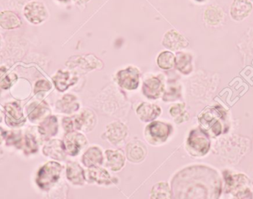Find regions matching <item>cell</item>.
Returning a JSON list of instances; mask_svg holds the SVG:
<instances>
[{
	"mask_svg": "<svg viewBox=\"0 0 253 199\" xmlns=\"http://www.w3.org/2000/svg\"><path fill=\"white\" fill-rule=\"evenodd\" d=\"M24 16L27 20L34 25H40L48 17L45 5L41 1H31L24 7Z\"/></svg>",
	"mask_w": 253,
	"mask_h": 199,
	"instance_id": "5b68a950",
	"label": "cell"
},
{
	"mask_svg": "<svg viewBox=\"0 0 253 199\" xmlns=\"http://www.w3.org/2000/svg\"><path fill=\"white\" fill-rule=\"evenodd\" d=\"M184 108H185V104L179 103L173 105L170 108L169 113H170L171 116L175 119V121L177 124L187 121L190 118L189 114L184 111Z\"/></svg>",
	"mask_w": 253,
	"mask_h": 199,
	"instance_id": "1f68e13d",
	"label": "cell"
},
{
	"mask_svg": "<svg viewBox=\"0 0 253 199\" xmlns=\"http://www.w3.org/2000/svg\"><path fill=\"white\" fill-rule=\"evenodd\" d=\"M252 9L253 5L249 0H234L230 13L235 20L240 21L246 18Z\"/></svg>",
	"mask_w": 253,
	"mask_h": 199,
	"instance_id": "ac0fdd59",
	"label": "cell"
},
{
	"mask_svg": "<svg viewBox=\"0 0 253 199\" xmlns=\"http://www.w3.org/2000/svg\"><path fill=\"white\" fill-rule=\"evenodd\" d=\"M171 196L170 190L166 182H160L155 185L150 194L151 199H170Z\"/></svg>",
	"mask_w": 253,
	"mask_h": 199,
	"instance_id": "4dcf8cb0",
	"label": "cell"
},
{
	"mask_svg": "<svg viewBox=\"0 0 253 199\" xmlns=\"http://www.w3.org/2000/svg\"><path fill=\"white\" fill-rule=\"evenodd\" d=\"M22 22L20 17L11 10L0 12V27L4 30H13L20 28Z\"/></svg>",
	"mask_w": 253,
	"mask_h": 199,
	"instance_id": "ffe728a7",
	"label": "cell"
},
{
	"mask_svg": "<svg viewBox=\"0 0 253 199\" xmlns=\"http://www.w3.org/2000/svg\"><path fill=\"white\" fill-rule=\"evenodd\" d=\"M43 153L46 157L59 161L65 159L67 154L63 142L58 139L50 141L47 143L43 148Z\"/></svg>",
	"mask_w": 253,
	"mask_h": 199,
	"instance_id": "2e32d148",
	"label": "cell"
},
{
	"mask_svg": "<svg viewBox=\"0 0 253 199\" xmlns=\"http://www.w3.org/2000/svg\"><path fill=\"white\" fill-rule=\"evenodd\" d=\"M80 104L77 102V98L73 95H65L56 104V108L60 112L71 114L78 111Z\"/></svg>",
	"mask_w": 253,
	"mask_h": 199,
	"instance_id": "d4e9b609",
	"label": "cell"
},
{
	"mask_svg": "<svg viewBox=\"0 0 253 199\" xmlns=\"http://www.w3.org/2000/svg\"><path fill=\"white\" fill-rule=\"evenodd\" d=\"M205 22L211 25H217L221 22L224 17L222 10L216 6H209L205 12Z\"/></svg>",
	"mask_w": 253,
	"mask_h": 199,
	"instance_id": "f1b7e54d",
	"label": "cell"
},
{
	"mask_svg": "<svg viewBox=\"0 0 253 199\" xmlns=\"http://www.w3.org/2000/svg\"><path fill=\"white\" fill-rule=\"evenodd\" d=\"M187 144L189 152L196 157L205 156L209 151L211 146V142L207 133L201 129H196L191 131Z\"/></svg>",
	"mask_w": 253,
	"mask_h": 199,
	"instance_id": "3957f363",
	"label": "cell"
},
{
	"mask_svg": "<svg viewBox=\"0 0 253 199\" xmlns=\"http://www.w3.org/2000/svg\"><path fill=\"white\" fill-rule=\"evenodd\" d=\"M175 66L182 74H190L193 70L192 56L189 53L178 52L175 55Z\"/></svg>",
	"mask_w": 253,
	"mask_h": 199,
	"instance_id": "83f0119b",
	"label": "cell"
},
{
	"mask_svg": "<svg viewBox=\"0 0 253 199\" xmlns=\"http://www.w3.org/2000/svg\"><path fill=\"white\" fill-rule=\"evenodd\" d=\"M67 65L70 66H77L84 69H95L98 67L102 68V62L99 59L93 56V54L84 55V56H77L71 58L69 62H67Z\"/></svg>",
	"mask_w": 253,
	"mask_h": 199,
	"instance_id": "5bb4252c",
	"label": "cell"
},
{
	"mask_svg": "<svg viewBox=\"0 0 253 199\" xmlns=\"http://www.w3.org/2000/svg\"><path fill=\"white\" fill-rule=\"evenodd\" d=\"M0 45H1V37H0Z\"/></svg>",
	"mask_w": 253,
	"mask_h": 199,
	"instance_id": "7bdbcfd3",
	"label": "cell"
},
{
	"mask_svg": "<svg viewBox=\"0 0 253 199\" xmlns=\"http://www.w3.org/2000/svg\"><path fill=\"white\" fill-rule=\"evenodd\" d=\"M65 151L71 157H76L87 145V141L84 135L79 132H68L64 139Z\"/></svg>",
	"mask_w": 253,
	"mask_h": 199,
	"instance_id": "8992f818",
	"label": "cell"
},
{
	"mask_svg": "<svg viewBox=\"0 0 253 199\" xmlns=\"http://www.w3.org/2000/svg\"><path fill=\"white\" fill-rule=\"evenodd\" d=\"M6 72V68H4V67H1L0 68V78L2 77L3 74Z\"/></svg>",
	"mask_w": 253,
	"mask_h": 199,
	"instance_id": "74e56055",
	"label": "cell"
},
{
	"mask_svg": "<svg viewBox=\"0 0 253 199\" xmlns=\"http://www.w3.org/2000/svg\"><path fill=\"white\" fill-rule=\"evenodd\" d=\"M48 105L45 102L40 104H33L28 111V118L31 121H37L50 114Z\"/></svg>",
	"mask_w": 253,
	"mask_h": 199,
	"instance_id": "4316f807",
	"label": "cell"
},
{
	"mask_svg": "<svg viewBox=\"0 0 253 199\" xmlns=\"http://www.w3.org/2000/svg\"><path fill=\"white\" fill-rule=\"evenodd\" d=\"M1 142H2V136L0 134V145H1Z\"/></svg>",
	"mask_w": 253,
	"mask_h": 199,
	"instance_id": "f35d334b",
	"label": "cell"
},
{
	"mask_svg": "<svg viewBox=\"0 0 253 199\" xmlns=\"http://www.w3.org/2000/svg\"><path fill=\"white\" fill-rule=\"evenodd\" d=\"M96 118L94 113L89 109L84 110L80 115L70 118H65L62 121L64 129L67 133L82 130L88 133L96 125Z\"/></svg>",
	"mask_w": 253,
	"mask_h": 199,
	"instance_id": "6da1fadb",
	"label": "cell"
},
{
	"mask_svg": "<svg viewBox=\"0 0 253 199\" xmlns=\"http://www.w3.org/2000/svg\"><path fill=\"white\" fill-rule=\"evenodd\" d=\"M180 96V90L179 88H177L176 87H170L168 92H166L164 95L163 100L167 102V101H173L179 98Z\"/></svg>",
	"mask_w": 253,
	"mask_h": 199,
	"instance_id": "e575fe53",
	"label": "cell"
},
{
	"mask_svg": "<svg viewBox=\"0 0 253 199\" xmlns=\"http://www.w3.org/2000/svg\"><path fill=\"white\" fill-rule=\"evenodd\" d=\"M126 158L131 162H141L147 155V148L140 141H132L126 145Z\"/></svg>",
	"mask_w": 253,
	"mask_h": 199,
	"instance_id": "4fadbf2b",
	"label": "cell"
},
{
	"mask_svg": "<svg viewBox=\"0 0 253 199\" xmlns=\"http://www.w3.org/2000/svg\"><path fill=\"white\" fill-rule=\"evenodd\" d=\"M218 114L216 109L208 110L199 117V121L206 130H210L212 134L218 136L221 133V124L218 121Z\"/></svg>",
	"mask_w": 253,
	"mask_h": 199,
	"instance_id": "ba28073f",
	"label": "cell"
},
{
	"mask_svg": "<svg viewBox=\"0 0 253 199\" xmlns=\"http://www.w3.org/2000/svg\"><path fill=\"white\" fill-rule=\"evenodd\" d=\"M67 178L75 185H83L85 182V173L77 162H69L67 166Z\"/></svg>",
	"mask_w": 253,
	"mask_h": 199,
	"instance_id": "7402d4cb",
	"label": "cell"
},
{
	"mask_svg": "<svg viewBox=\"0 0 253 199\" xmlns=\"http://www.w3.org/2000/svg\"><path fill=\"white\" fill-rule=\"evenodd\" d=\"M76 3L79 4H85V3L88 2L90 0H74Z\"/></svg>",
	"mask_w": 253,
	"mask_h": 199,
	"instance_id": "8d00e7d4",
	"label": "cell"
},
{
	"mask_svg": "<svg viewBox=\"0 0 253 199\" xmlns=\"http://www.w3.org/2000/svg\"><path fill=\"white\" fill-rule=\"evenodd\" d=\"M162 44L169 50H178L187 47L189 42L179 32L175 30H170L164 36Z\"/></svg>",
	"mask_w": 253,
	"mask_h": 199,
	"instance_id": "9c48e42d",
	"label": "cell"
},
{
	"mask_svg": "<svg viewBox=\"0 0 253 199\" xmlns=\"http://www.w3.org/2000/svg\"><path fill=\"white\" fill-rule=\"evenodd\" d=\"M87 173L90 182H96L99 185H111L113 182L109 173L105 169L101 168L98 166L89 167Z\"/></svg>",
	"mask_w": 253,
	"mask_h": 199,
	"instance_id": "d6986e66",
	"label": "cell"
},
{
	"mask_svg": "<svg viewBox=\"0 0 253 199\" xmlns=\"http://www.w3.org/2000/svg\"><path fill=\"white\" fill-rule=\"evenodd\" d=\"M51 89V84L46 80H40L36 83L34 87V93H38L40 92L48 91Z\"/></svg>",
	"mask_w": 253,
	"mask_h": 199,
	"instance_id": "d590c367",
	"label": "cell"
},
{
	"mask_svg": "<svg viewBox=\"0 0 253 199\" xmlns=\"http://www.w3.org/2000/svg\"><path fill=\"white\" fill-rule=\"evenodd\" d=\"M127 127L120 121H115L108 124L106 136L108 141L113 145H119L123 142L127 136Z\"/></svg>",
	"mask_w": 253,
	"mask_h": 199,
	"instance_id": "8fae6325",
	"label": "cell"
},
{
	"mask_svg": "<svg viewBox=\"0 0 253 199\" xmlns=\"http://www.w3.org/2000/svg\"><path fill=\"white\" fill-rule=\"evenodd\" d=\"M162 110L154 104L143 102L136 110L137 114L140 119L144 122L153 121L161 114Z\"/></svg>",
	"mask_w": 253,
	"mask_h": 199,
	"instance_id": "e0dca14e",
	"label": "cell"
},
{
	"mask_svg": "<svg viewBox=\"0 0 253 199\" xmlns=\"http://www.w3.org/2000/svg\"><path fill=\"white\" fill-rule=\"evenodd\" d=\"M16 79H17V77L16 74H9L0 83V90H7L10 88L12 84L16 81Z\"/></svg>",
	"mask_w": 253,
	"mask_h": 199,
	"instance_id": "836d02e7",
	"label": "cell"
},
{
	"mask_svg": "<svg viewBox=\"0 0 253 199\" xmlns=\"http://www.w3.org/2000/svg\"><path fill=\"white\" fill-rule=\"evenodd\" d=\"M106 154L108 164L107 165L110 167L113 171H119L124 167L126 164V157L123 151L117 150V151H111L108 150L105 152Z\"/></svg>",
	"mask_w": 253,
	"mask_h": 199,
	"instance_id": "603a6c76",
	"label": "cell"
},
{
	"mask_svg": "<svg viewBox=\"0 0 253 199\" xmlns=\"http://www.w3.org/2000/svg\"><path fill=\"white\" fill-rule=\"evenodd\" d=\"M77 77L72 75L69 72L58 71L57 74L53 77V81L59 91L64 92L77 82Z\"/></svg>",
	"mask_w": 253,
	"mask_h": 199,
	"instance_id": "44dd1931",
	"label": "cell"
},
{
	"mask_svg": "<svg viewBox=\"0 0 253 199\" xmlns=\"http://www.w3.org/2000/svg\"><path fill=\"white\" fill-rule=\"evenodd\" d=\"M196 1H199V2H203V1H206V0H196Z\"/></svg>",
	"mask_w": 253,
	"mask_h": 199,
	"instance_id": "60d3db41",
	"label": "cell"
},
{
	"mask_svg": "<svg viewBox=\"0 0 253 199\" xmlns=\"http://www.w3.org/2000/svg\"></svg>",
	"mask_w": 253,
	"mask_h": 199,
	"instance_id": "ee69618b",
	"label": "cell"
},
{
	"mask_svg": "<svg viewBox=\"0 0 253 199\" xmlns=\"http://www.w3.org/2000/svg\"><path fill=\"white\" fill-rule=\"evenodd\" d=\"M175 56L169 51H164L158 56L157 64L159 68L169 70L175 66Z\"/></svg>",
	"mask_w": 253,
	"mask_h": 199,
	"instance_id": "f546056e",
	"label": "cell"
},
{
	"mask_svg": "<svg viewBox=\"0 0 253 199\" xmlns=\"http://www.w3.org/2000/svg\"><path fill=\"white\" fill-rule=\"evenodd\" d=\"M4 111L5 121L7 125L10 127H20L25 122V118L22 109L16 102L6 104Z\"/></svg>",
	"mask_w": 253,
	"mask_h": 199,
	"instance_id": "30bf717a",
	"label": "cell"
},
{
	"mask_svg": "<svg viewBox=\"0 0 253 199\" xmlns=\"http://www.w3.org/2000/svg\"><path fill=\"white\" fill-rule=\"evenodd\" d=\"M163 92V83L158 77L147 79L143 84V93L149 99H158L162 96Z\"/></svg>",
	"mask_w": 253,
	"mask_h": 199,
	"instance_id": "9a60e30c",
	"label": "cell"
},
{
	"mask_svg": "<svg viewBox=\"0 0 253 199\" xmlns=\"http://www.w3.org/2000/svg\"><path fill=\"white\" fill-rule=\"evenodd\" d=\"M227 186L230 191L239 198H245V196L250 193L248 185V179L243 175L229 176L227 179Z\"/></svg>",
	"mask_w": 253,
	"mask_h": 199,
	"instance_id": "7c38bea8",
	"label": "cell"
},
{
	"mask_svg": "<svg viewBox=\"0 0 253 199\" xmlns=\"http://www.w3.org/2000/svg\"><path fill=\"white\" fill-rule=\"evenodd\" d=\"M172 127L170 124L161 121H153L146 127V139L152 145L164 143L172 133Z\"/></svg>",
	"mask_w": 253,
	"mask_h": 199,
	"instance_id": "277c9868",
	"label": "cell"
},
{
	"mask_svg": "<svg viewBox=\"0 0 253 199\" xmlns=\"http://www.w3.org/2000/svg\"><path fill=\"white\" fill-rule=\"evenodd\" d=\"M1 111H0V122H1Z\"/></svg>",
	"mask_w": 253,
	"mask_h": 199,
	"instance_id": "b9f144b4",
	"label": "cell"
},
{
	"mask_svg": "<svg viewBox=\"0 0 253 199\" xmlns=\"http://www.w3.org/2000/svg\"><path fill=\"white\" fill-rule=\"evenodd\" d=\"M24 146H25V153L26 154H34L37 152L38 150L37 142L35 138L31 134H27L25 136V141H24Z\"/></svg>",
	"mask_w": 253,
	"mask_h": 199,
	"instance_id": "d6a6232c",
	"label": "cell"
},
{
	"mask_svg": "<svg viewBox=\"0 0 253 199\" xmlns=\"http://www.w3.org/2000/svg\"><path fill=\"white\" fill-rule=\"evenodd\" d=\"M117 80L123 88L128 90H135L139 83V71L135 67H128L117 73Z\"/></svg>",
	"mask_w": 253,
	"mask_h": 199,
	"instance_id": "52a82bcc",
	"label": "cell"
},
{
	"mask_svg": "<svg viewBox=\"0 0 253 199\" xmlns=\"http://www.w3.org/2000/svg\"><path fill=\"white\" fill-rule=\"evenodd\" d=\"M62 170L60 164L56 161H49L39 171L36 180L37 185L42 189H49L59 180Z\"/></svg>",
	"mask_w": 253,
	"mask_h": 199,
	"instance_id": "7a4b0ae2",
	"label": "cell"
},
{
	"mask_svg": "<svg viewBox=\"0 0 253 199\" xmlns=\"http://www.w3.org/2000/svg\"><path fill=\"white\" fill-rule=\"evenodd\" d=\"M59 1H62V2H67V1H69L70 0H59Z\"/></svg>",
	"mask_w": 253,
	"mask_h": 199,
	"instance_id": "ab89813d",
	"label": "cell"
},
{
	"mask_svg": "<svg viewBox=\"0 0 253 199\" xmlns=\"http://www.w3.org/2000/svg\"><path fill=\"white\" fill-rule=\"evenodd\" d=\"M39 132L44 139L55 136L58 132V121L56 117H50L44 119L39 127Z\"/></svg>",
	"mask_w": 253,
	"mask_h": 199,
	"instance_id": "484cf974",
	"label": "cell"
},
{
	"mask_svg": "<svg viewBox=\"0 0 253 199\" xmlns=\"http://www.w3.org/2000/svg\"><path fill=\"white\" fill-rule=\"evenodd\" d=\"M103 154L100 148L92 147L89 148L83 157V162L87 167L100 165L103 162Z\"/></svg>",
	"mask_w": 253,
	"mask_h": 199,
	"instance_id": "cb8c5ba5",
	"label": "cell"
}]
</instances>
